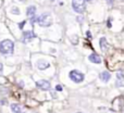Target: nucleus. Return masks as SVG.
<instances>
[{"label": "nucleus", "mask_w": 124, "mask_h": 113, "mask_svg": "<svg viewBox=\"0 0 124 113\" xmlns=\"http://www.w3.org/2000/svg\"><path fill=\"white\" fill-rule=\"evenodd\" d=\"M14 50V43L10 39H4L0 43V53L2 54H11Z\"/></svg>", "instance_id": "1"}, {"label": "nucleus", "mask_w": 124, "mask_h": 113, "mask_svg": "<svg viewBox=\"0 0 124 113\" xmlns=\"http://www.w3.org/2000/svg\"><path fill=\"white\" fill-rule=\"evenodd\" d=\"M37 22H38V24L40 26H43V27H48V26L51 25L52 20H51L50 14H48V13H44V14L40 15V16L37 17Z\"/></svg>", "instance_id": "2"}, {"label": "nucleus", "mask_w": 124, "mask_h": 113, "mask_svg": "<svg viewBox=\"0 0 124 113\" xmlns=\"http://www.w3.org/2000/svg\"><path fill=\"white\" fill-rule=\"evenodd\" d=\"M72 8L75 12L83 13L86 9L85 0H72Z\"/></svg>", "instance_id": "3"}, {"label": "nucleus", "mask_w": 124, "mask_h": 113, "mask_svg": "<svg viewBox=\"0 0 124 113\" xmlns=\"http://www.w3.org/2000/svg\"><path fill=\"white\" fill-rule=\"evenodd\" d=\"M69 77L72 79L74 83H82L84 81V74L81 72H78L77 70H73L69 73Z\"/></svg>", "instance_id": "4"}, {"label": "nucleus", "mask_w": 124, "mask_h": 113, "mask_svg": "<svg viewBox=\"0 0 124 113\" xmlns=\"http://www.w3.org/2000/svg\"><path fill=\"white\" fill-rule=\"evenodd\" d=\"M36 86L41 90H49L50 89V83L48 81H45V79L36 82Z\"/></svg>", "instance_id": "5"}, {"label": "nucleus", "mask_w": 124, "mask_h": 113, "mask_svg": "<svg viewBox=\"0 0 124 113\" xmlns=\"http://www.w3.org/2000/svg\"><path fill=\"white\" fill-rule=\"evenodd\" d=\"M116 85L118 86V87H123V85H124V75H123L122 71H119L118 74H116Z\"/></svg>", "instance_id": "6"}, {"label": "nucleus", "mask_w": 124, "mask_h": 113, "mask_svg": "<svg viewBox=\"0 0 124 113\" xmlns=\"http://www.w3.org/2000/svg\"><path fill=\"white\" fill-rule=\"evenodd\" d=\"M35 37H36V35H35L34 32H32V30H27V32L23 33V40L25 41V43L31 41L33 38H35Z\"/></svg>", "instance_id": "7"}, {"label": "nucleus", "mask_w": 124, "mask_h": 113, "mask_svg": "<svg viewBox=\"0 0 124 113\" xmlns=\"http://www.w3.org/2000/svg\"><path fill=\"white\" fill-rule=\"evenodd\" d=\"M88 60L95 64H100L101 61H102V60H101V57L98 56L97 53H92L89 57H88Z\"/></svg>", "instance_id": "8"}, {"label": "nucleus", "mask_w": 124, "mask_h": 113, "mask_svg": "<svg viewBox=\"0 0 124 113\" xmlns=\"http://www.w3.org/2000/svg\"><path fill=\"white\" fill-rule=\"evenodd\" d=\"M11 110L13 111V113H24V109L17 103H12L11 105Z\"/></svg>", "instance_id": "9"}, {"label": "nucleus", "mask_w": 124, "mask_h": 113, "mask_svg": "<svg viewBox=\"0 0 124 113\" xmlns=\"http://www.w3.org/2000/svg\"><path fill=\"white\" fill-rule=\"evenodd\" d=\"M110 77H111V74H110V72H108V71H103V72L100 73V79L102 82H105V83L109 82Z\"/></svg>", "instance_id": "10"}, {"label": "nucleus", "mask_w": 124, "mask_h": 113, "mask_svg": "<svg viewBox=\"0 0 124 113\" xmlns=\"http://www.w3.org/2000/svg\"><path fill=\"white\" fill-rule=\"evenodd\" d=\"M108 48H109V44H108L107 39L106 38H100V49L102 50L103 52H106L108 50Z\"/></svg>", "instance_id": "11"}, {"label": "nucleus", "mask_w": 124, "mask_h": 113, "mask_svg": "<svg viewBox=\"0 0 124 113\" xmlns=\"http://www.w3.org/2000/svg\"><path fill=\"white\" fill-rule=\"evenodd\" d=\"M35 13H36V8H35L34 6L28 7L27 10H26V14H27V16H34Z\"/></svg>", "instance_id": "12"}, {"label": "nucleus", "mask_w": 124, "mask_h": 113, "mask_svg": "<svg viewBox=\"0 0 124 113\" xmlns=\"http://www.w3.org/2000/svg\"><path fill=\"white\" fill-rule=\"evenodd\" d=\"M38 68L39 70H46L47 68H49V63L48 62H44V61H40L38 62Z\"/></svg>", "instance_id": "13"}, {"label": "nucleus", "mask_w": 124, "mask_h": 113, "mask_svg": "<svg viewBox=\"0 0 124 113\" xmlns=\"http://www.w3.org/2000/svg\"><path fill=\"white\" fill-rule=\"evenodd\" d=\"M11 11H12V13H14V14H20V11L17 8H13Z\"/></svg>", "instance_id": "14"}, {"label": "nucleus", "mask_w": 124, "mask_h": 113, "mask_svg": "<svg viewBox=\"0 0 124 113\" xmlns=\"http://www.w3.org/2000/svg\"><path fill=\"white\" fill-rule=\"evenodd\" d=\"M86 37H87V38H92V33L89 32V30H87V32H86Z\"/></svg>", "instance_id": "15"}, {"label": "nucleus", "mask_w": 124, "mask_h": 113, "mask_svg": "<svg viewBox=\"0 0 124 113\" xmlns=\"http://www.w3.org/2000/svg\"><path fill=\"white\" fill-rule=\"evenodd\" d=\"M56 89L58 90V91H61V90H62V87H61V85H57V86H56Z\"/></svg>", "instance_id": "16"}, {"label": "nucleus", "mask_w": 124, "mask_h": 113, "mask_svg": "<svg viewBox=\"0 0 124 113\" xmlns=\"http://www.w3.org/2000/svg\"><path fill=\"white\" fill-rule=\"evenodd\" d=\"M24 24H25V21H23V22H21V24H19V27H20V28H21V30H22V28H23V26H24Z\"/></svg>", "instance_id": "17"}, {"label": "nucleus", "mask_w": 124, "mask_h": 113, "mask_svg": "<svg viewBox=\"0 0 124 113\" xmlns=\"http://www.w3.org/2000/svg\"><path fill=\"white\" fill-rule=\"evenodd\" d=\"M2 70H3V65H2V63L0 62V73H2Z\"/></svg>", "instance_id": "18"}, {"label": "nucleus", "mask_w": 124, "mask_h": 113, "mask_svg": "<svg viewBox=\"0 0 124 113\" xmlns=\"http://www.w3.org/2000/svg\"><path fill=\"white\" fill-rule=\"evenodd\" d=\"M108 26H109V27H111V20H109V21H108Z\"/></svg>", "instance_id": "19"}, {"label": "nucleus", "mask_w": 124, "mask_h": 113, "mask_svg": "<svg viewBox=\"0 0 124 113\" xmlns=\"http://www.w3.org/2000/svg\"><path fill=\"white\" fill-rule=\"evenodd\" d=\"M107 1H108V3H110V4L113 3V0H107Z\"/></svg>", "instance_id": "20"}, {"label": "nucleus", "mask_w": 124, "mask_h": 113, "mask_svg": "<svg viewBox=\"0 0 124 113\" xmlns=\"http://www.w3.org/2000/svg\"><path fill=\"white\" fill-rule=\"evenodd\" d=\"M51 1H54V0H51Z\"/></svg>", "instance_id": "21"}, {"label": "nucleus", "mask_w": 124, "mask_h": 113, "mask_svg": "<svg viewBox=\"0 0 124 113\" xmlns=\"http://www.w3.org/2000/svg\"><path fill=\"white\" fill-rule=\"evenodd\" d=\"M87 1H90V0H87Z\"/></svg>", "instance_id": "22"}, {"label": "nucleus", "mask_w": 124, "mask_h": 113, "mask_svg": "<svg viewBox=\"0 0 124 113\" xmlns=\"http://www.w3.org/2000/svg\"><path fill=\"white\" fill-rule=\"evenodd\" d=\"M78 113H81V112H78Z\"/></svg>", "instance_id": "23"}]
</instances>
